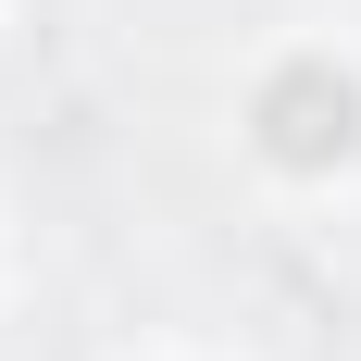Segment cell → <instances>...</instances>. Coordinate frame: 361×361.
Listing matches in <instances>:
<instances>
[{"label":"cell","instance_id":"1","mask_svg":"<svg viewBox=\"0 0 361 361\" xmlns=\"http://www.w3.org/2000/svg\"><path fill=\"white\" fill-rule=\"evenodd\" d=\"M349 137H361V87L336 63H287L262 87V149H274V162H336Z\"/></svg>","mask_w":361,"mask_h":361}]
</instances>
